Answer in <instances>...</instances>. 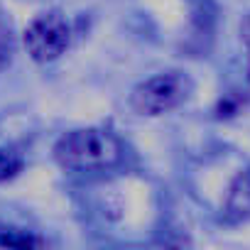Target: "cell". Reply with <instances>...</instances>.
Returning a JSON list of instances; mask_svg holds the SVG:
<instances>
[{
    "instance_id": "obj_3",
    "label": "cell",
    "mask_w": 250,
    "mask_h": 250,
    "mask_svg": "<svg viewBox=\"0 0 250 250\" xmlns=\"http://www.w3.org/2000/svg\"><path fill=\"white\" fill-rule=\"evenodd\" d=\"M69 42H71V25L62 13H54V10L37 15L25 30L27 54L40 64L59 59L66 52Z\"/></svg>"
},
{
    "instance_id": "obj_7",
    "label": "cell",
    "mask_w": 250,
    "mask_h": 250,
    "mask_svg": "<svg viewBox=\"0 0 250 250\" xmlns=\"http://www.w3.org/2000/svg\"><path fill=\"white\" fill-rule=\"evenodd\" d=\"M10 54H13V37H10L8 25H5L3 20H0V64L8 62V59H10Z\"/></svg>"
},
{
    "instance_id": "obj_4",
    "label": "cell",
    "mask_w": 250,
    "mask_h": 250,
    "mask_svg": "<svg viewBox=\"0 0 250 250\" xmlns=\"http://www.w3.org/2000/svg\"><path fill=\"white\" fill-rule=\"evenodd\" d=\"M223 216L230 223H240L250 218V169H240L230 182L223 204Z\"/></svg>"
},
{
    "instance_id": "obj_2",
    "label": "cell",
    "mask_w": 250,
    "mask_h": 250,
    "mask_svg": "<svg viewBox=\"0 0 250 250\" xmlns=\"http://www.w3.org/2000/svg\"><path fill=\"white\" fill-rule=\"evenodd\" d=\"M191 93V81L182 71H162L143 83H138L130 93V105L138 115H165L179 108Z\"/></svg>"
},
{
    "instance_id": "obj_5",
    "label": "cell",
    "mask_w": 250,
    "mask_h": 250,
    "mask_svg": "<svg viewBox=\"0 0 250 250\" xmlns=\"http://www.w3.org/2000/svg\"><path fill=\"white\" fill-rule=\"evenodd\" d=\"M20 169H22V157L15 150L0 145V182L13 179Z\"/></svg>"
},
{
    "instance_id": "obj_6",
    "label": "cell",
    "mask_w": 250,
    "mask_h": 250,
    "mask_svg": "<svg viewBox=\"0 0 250 250\" xmlns=\"http://www.w3.org/2000/svg\"><path fill=\"white\" fill-rule=\"evenodd\" d=\"M0 245H13V248H42L47 245V240L35 238V235H3L0 238Z\"/></svg>"
},
{
    "instance_id": "obj_8",
    "label": "cell",
    "mask_w": 250,
    "mask_h": 250,
    "mask_svg": "<svg viewBox=\"0 0 250 250\" xmlns=\"http://www.w3.org/2000/svg\"><path fill=\"white\" fill-rule=\"evenodd\" d=\"M240 37H243V44L248 52V74H250V15H245V20L240 25Z\"/></svg>"
},
{
    "instance_id": "obj_1",
    "label": "cell",
    "mask_w": 250,
    "mask_h": 250,
    "mask_svg": "<svg viewBox=\"0 0 250 250\" xmlns=\"http://www.w3.org/2000/svg\"><path fill=\"white\" fill-rule=\"evenodd\" d=\"M123 155L120 140L103 128H79L59 138L54 145V157L64 169L93 172L113 167Z\"/></svg>"
}]
</instances>
